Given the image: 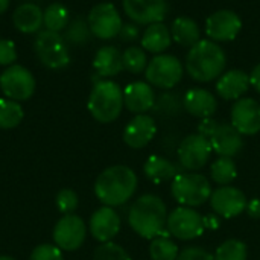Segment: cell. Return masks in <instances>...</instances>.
Wrapping results in <instances>:
<instances>
[{
    "label": "cell",
    "instance_id": "42",
    "mask_svg": "<svg viewBox=\"0 0 260 260\" xmlns=\"http://www.w3.org/2000/svg\"><path fill=\"white\" fill-rule=\"evenodd\" d=\"M250 82H251V85L260 93V64H257V66L253 69V72H251V75H250Z\"/></svg>",
    "mask_w": 260,
    "mask_h": 260
},
{
    "label": "cell",
    "instance_id": "22",
    "mask_svg": "<svg viewBox=\"0 0 260 260\" xmlns=\"http://www.w3.org/2000/svg\"><path fill=\"white\" fill-rule=\"evenodd\" d=\"M250 85V76L244 70H230L219 78L216 91L225 101H238L248 91Z\"/></svg>",
    "mask_w": 260,
    "mask_h": 260
},
{
    "label": "cell",
    "instance_id": "11",
    "mask_svg": "<svg viewBox=\"0 0 260 260\" xmlns=\"http://www.w3.org/2000/svg\"><path fill=\"white\" fill-rule=\"evenodd\" d=\"M87 236V227L85 222L70 213L64 215L53 227V241L58 248L62 251H76L82 247Z\"/></svg>",
    "mask_w": 260,
    "mask_h": 260
},
{
    "label": "cell",
    "instance_id": "33",
    "mask_svg": "<svg viewBox=\"0 0 260 260\" xmlns=\"http://www.w3.org/2000/svg\"><path fill=\"white\" fill-rule=\"evenodd\" d=\"M247 257H248L247 245L238 239H229L222 242L216 248V253L213 254L215 260H247Z\"/></svg>",
    "mask_w": 260,
    "mask_h": 260
},
{
    "label": "cell",
    "instance_id": "40",
    "mask_svg": "<svg viewBox=\"0 0 260 260\" xmlns=\"http://www.w3.org/2000/svg\"><path fill=\"white\" fill-rule=\"evenodd\" d=\"M119 37H120V40H123V41H133V40H136V38L139 37V29H137L136 24L126 23V24L122 26V29H120V32H119Z\"/></svg>",
    "mask_w": 260,
    "mask_h": 260
},
{
    "label": "cell",
    "instance_id": "16",
    "mask_svg": "<svg viewBox=\"0 0 260 260\" xmlns=\"http://www.w3.org/2000/svg\"><path fill=\"white\" fill-rule=\"evenodd\" d=\"M242 29V20L230 9L213 12L206 21V32L215 41H232Z\"/></svg>",
    "mask_w": 260,
    "mask_h": 260
},
{
    "label": "cell",
    "instance_id": "9",
    "mask_svg": "<svg viewBox=\"0 0 260 260\" xmlns=\"http://www.w3.org/2000/svg\"><path fill=\"white\" fill-rule=\"evenodd\" d=\"M166 229L169 235L181 241H192L203 235L204 218L192 207H178L168 215Z\"/></svg>",
    "mask_w": 260,
    "mask_h": 260
},
{
    "label": "cell",
    "instance_id": "28",
    "mask_svg": "<svg viewBox=\"0 0 260 260\" xmlns=\"http://www.w3.org/2000/svg\"><path fill=\"white\" fill-rule=\"evenodd\" d=\"M70 12L62 3H50L43 11V26L52 32H62L70 23Z\"/></svg>",
    "mask_w": 260,
    "mask_h": 260
},
{
    "label": "cell",
    "instance_id": "19",
    "mask_svg": "<svg viewBox=\"0 0 260 260\" xmlns=\"http://www.w3.org/2000/svg\"><path fill=\"white\" fill-rule=\"evenodd\" d=\"M155 133V120L148 114H137L125 126L123 142L133 149H142L154 139Z\"/></svg>",
    "mask_w": 260,
    "mask_h": 260
},
{
    "label": "cell",
    "instance_id": "12",
    "mask_svg": "<svg viewBox=\"0 0 260 260\" xmlns=\"http://www.w3.org/2000/svg\"><path fill=\"white\" fill-rule=\"evenodd\" d=\"M210 142L201 134H190L178 146V161L187 171H198L209 163L212 155Z\"/></svg>",
    "mask_w": 260,
    "mask_h": 260
},
{
    "label": "cell",
    "instance_id": "44",
    "mask_svg": "<svg viewBox=\"0 0 260 260\" xmlns=\"http://www.w3.org/2000/svg\"><path fill=\"white\" fill-rule=\"evenodd\" d=\"M9 5H11V0H0V15L9 9Z\"/></svg>",
    "mask_w": 260,
    "mask_h": 260
},
{
    "label": "cell",
    "instance_id": "32",
    "mask_svg": "<svg viewBox=\"0 0 260 260\" xmlns=\"http://www.w3.org/2000/svg\"><path fill=\"white\" fill-rule=\"evenodd\" d=\"M62 37L67 41V44L79 46V44H85L90 40L91 30H90L87 20H84L82 17H76V18L70 20V23L64 29Z\"/></svg>",
    "mask_w": 260,
    "mask_h": 260
},
{
    "label": "cell",
    "instance_id": "4",
    "mask_svg": "<svg viewBox=\"0 0 260 260\" xmlns=\"http://www.w3.org/2000/svg\"><path fill=\"white\" fill-rule=\"evenodd\" d=\"M123 90L110 79L98 81L88 96V111L94 120L101 123L114 122L123 108Z\"/></svg>",
    "mask_w": 260,
    "mask_h": 260
},
{
    "label": "cell",
    "instance_id": "8",
    "mask_svg": "<svg viewBox=\"0 0 260 260\" xmlns=\"http://www.w3.org/2000/svg\"><path fill=\"white\" fill-rule=\"evenodd\" d=\"M146 79L151 85L169 90L175 87L183 78V64L177 56L158 55L151 59L145 70Z\"/></svg>",
    "mask_w": 260,
    "mask_h": 260
},
{
    "label": "cell",
    "instance_id": "17",
    "mask_svg": "<svg viewBox=\"0 0 260 260\" xmlns=\"http://www.w3.org/2000/svg\"><path fill=\"white\" fill-rule=\"evenodd\" d=\"M212 149L219 157H235L244 149L242 134L232 123H216L207 136Z\"/></svg>",
    "mask_w": 260,
    "mask_h": 260
},
{
    "label": "cell",
    "instance_id": "39",
    "mask_svg": "<svg viewBox=\"0 0 260 260\" xmlns=\"http://www.w3.org/2000/svg\"><path fill=\"white\" fill-rule=\"evenodd\" d=\"M177 260H215L213 256L204 250V248H200V247H189V248H184L180 254Z\"/></svg>",
    "mask_w": 260,
    "mask_h": 260
},
{
    "label": "cell",
    "instance_id": "37",
    "mask_svg": "<svg viewBox=\"0 0 260 260\" xmlns=\"http://www.w3.org/2000/svg\"><path fill=\"white\" fill-rule=\"evenodd\" d=\"M29 260H64L62 250L52 244H41L34 248Z\"/></svg>",
    "mask_w": 260,
    "mask_h": 260
},
{
    "label": "cell",
    "instance_id": "3",
    "mask_svg": "<svg viewBox=\"0 0 260 260\" xmlns=\"http://www.w3.org/2000/svg\"><path fill=\"white\" fill-rule=\"evenodd\" d=\"M225 62L224 50L210 40H200L186 56L187 73L200 82H210L221 76Z\"/></svg>",
    "mask_w": 260,
    "mask_h": 260
},
{
    "label": "cell",
    "instance_id": "41",
    "mask_svg": "<svg viewBox=\"0 0 260 260\" xmlns=\"http://www.w3.org/2000/svg\"><path fill=\"white\" fill-rule=\"evenodd\" d=\"M248 216L254 218V219H260V200L259 198H253L248 201L247 204V210Z\"/></svg>",
    "mask_w": 260,
    "mask_h": 260
},
{
    "label": "cell",
    "instance_id": "18",
    "mask_svg": "<svg viewBox=\"0 0 260 260\" xmlns=\"http://www.w3.org/2000/svg\"><path fill=\"white\" fill-rule=\"evenodd\" d=\"M120 232V216L113 207L104 206L90 218V233L101 244L111 242Z\"/></svg>",
    "mask_w": 260,
    "mask_h": 260
},
{
    "label": "cell",
    "instance_id": "1",
    "mask_svg": "<svg viewBox=\"0 0 260 260\" xmlns=\"http://www.w3.org/2000/svg\"><path fill=\"white\" fill-rule=\"evenodd\" d=\"M136 172L123 165H114L102 171L94 183L98 200L108 207H117L128 203L137 190Z\"/></svg>",
    "mask_w": 260,
    "mask_h": 260
},
{
    "label": "cell",
    "instance_id": "36",
    "mask_svg": "<svg viewBox=\"0 0 260 260\" xmlns=\"http://www.w3.org/2000/svg\"><path fill=\"white\" fill-rule=\"evenodd\" d=\"M78 203H79V198L76 195L75 190L72 189H62L56 193V198H55V204L58 207V210L64 215H70L76 210L78 207Z\"/></svg>",
    "mask_w": 260,
    "mask_h": 260
},
{
    "label": "cell",
    "instance_id": "21",
    "mask_svg": "<svg viewBox=\"0 0 260 260\" xmlns=\"http://www.w3.org/2000/svg\"><path fill=\"white\" fill-rule=\"evenodd\" d=\"M12 24L21 34H38L43 26V9L37 3L24 2L12 12Z\"/></svg>",
    "mask_w": 260,
    "mask_h": 260
},
{
    "label": "cell",
    "instance_id": "38",
    "mask_svg": "<svg viewBox=\"0 0 260 260\" xmlns=\"http://www.w3.org/2000/svg\"><path fill=\"white\" fill-rule=\"evenodd\" d=\"M17 61V47L12 40H0V66H12Z\"/></svg>",
    "mask_w": 260,
    "mask_h": 260
},
{
    "label": "cell",
    "instance_id": "6",
    "mask_svg": "<svg viewBox=\"0 0 260 260\" xmlns=\"http://www.w3.org/2000/svg\"><path fill=\"white\" fill-rule=\"evenodd\" d=\"M34 52L44 67L58 70L70 64L69 44L59 32L40 30L34 41Z\"/></svg>",
    "mask_w": 260,
    "mask_h": 260
},
{
    "label": "cell",
    "instance_id": "7",
    "mask_svg": "<svg viewBox=\"0 0 260 260\" xmlns=\"http://www.w3.org/2000/svg\"><path fill=\"white\" fill-rule=\"evenodd\" d=\"M35 76L29 69L20 64L6 67L0 75V90L8 99L17 102L27 101L35 93Z\"/></svg>",
    "mask_w": 260,
    "mask_h": 260
},
{
    "label": "cell",
    "instance_id": "31",
    "mask_svg": "<svg viewBox=\"0 0 260 260\" xmlns=\"http://www.w3.org/2000/svg\"><path fill=\"white\" fill-rule=\"evenodd\" d=\"M168 233L163 232L160 236H157L151 241L149 256L152 260H177V257H178V254H180L178 247L168 236Z\"/></svg>",
    "mask_w": 260,
    "mask_h": 260
},
{
    "label": "cell",
    "instance_id": "25",
    "mask_svg": "<svg viewBox=\"0 0 260 260\" xmlns=\"http://www.w3.org/2000/svg\"><path fill=\"white\" fill-rule=\"evenodd\" d=\"M143 172H145L146 178L155 184L171 181L178 175L177 166L171 160H168L161 155L148 157V160L143 166Z\"/></svg>",
    "mask_w": 260,
    "mask_h": 260
},
{
    "label": "cell",
    "instance_id": "5",
    "mask_svg": "<svg viewBox=\"0 0 260 260\" xmlns=\"http://www.w3.org/2000/svg\"><path fill=\"white\" fill-rule=\"evenodd\" d=\"M171 192L178 204L193 209L210 200L212 186L204 175L197 172H184L178 174L172 180Z\"/></svg>",
    "mask_w": 260,
    "mask_h": 260
},
{
    "label": "cell",
    "instance_id": "14",
    "mask_svg": "<svg viewBox=\"0 0 260 260\" xmlns=\"http://www.w3.org/2000/svg\"><path fill=\"white\" fill-rule=\"evenodd\" d=\"M128 18L137 24L160 23L168 14L166 0H122Z\"/></svg>",
    "mask_w": 260,
    "mask_h": 260
},
{
    "label": "cell",
    "instance_id": "43",
    "mask_svg": "<svg viewBox=\"0 0 260 260\" xmlns=\"http://www.w3.org/2000/svg\"><path fill=\"white\" fill-rule=\"evenodd\" d=\"M204 218V216H203ZM219 225V221L215 218V216H206L204 218V227H209V229H218Z\"/></svg>",
    "mask_w": 260,
    "mask_h": 260
},
{
    "label": "cell",
    "instance_id": "27",
    "mask_svg": "<svg viewBox=\"0 0 260 260\" xmlns=\"http://www.w3.org/2000/svg\"><path fill=\"white\" fill-rule=\"evenodd\" d=\"M171 35L178 44H181L184 47H192L200 41L201 34H200V27L193 18L178 17L172 21Z\"/></svg>",
    "mask_w": 260,
    "mask_h": 260
},
{
    "label": "cell",
    "instance_id": "30",
    "mask_svg": "<svg viewBox=\"0 0 260 260\" xmlns=\"http://www.w3.org/2000/svg\"><path fill=\"white\" fill-rule=\"evenodd\" d=\"M212 180L219 186H230L238 177V168L232 157H219L210 168Z\"/></svg>",
    "mask_w": 260,
    "mask_h": 260
},
{
    "label": "cell",
    "instance_id": "46",
    "mask_svg": "<svg viewBox=\"0 0 260 260\" xmlns=\"http://www.w3.org/2000/svg\"><path fill=\"white\" fill-rule=\"evenodd\" d=\"M27 2H30V3H35V0H27Z\"/></svg>",
    "mask_w": 260,
    "mask_h": 260
},
{
    "label": "cell",
    "instance_id": "24",
    "mask_svg": "<svg viewBox=\"0 0 260 260\" xmlns=\"http://www.w3.org/2000/svg\"><path fill=\"white\" fill-rule=\"evenodd\" d=\"M93 67L96 73L102 78H111L123 70L122 53L114 46H102L93 59Z\"/></svg>",
    "mask_w": 260,
    "mask_h": 260
},
{
    "label": "cell",
    "instance_id": "35",
    "mask_svg": "<svg viewBox=\"0 0 260 260\" xmlns=\"http://www.w3.org/2000/svg\"><path fill=\"white\" fill-rule=\"evenodd\" d=\"M93 260H131V257L120 245L114 242H105L94 250Z\"/></svg>",
    "mask_w": 260,
    "mask_h": 260
},
{
    "label": "cell",
    "instance_id": "45",
    "mask_svg": "<svg viewBox=\"0 0 260 260\" xmlns=\"http://www.w3.org/2000/svg\"><path fill=\"white\" fill-rule=\"evenodd\" d=\"M0 260H15L14 257H11V256H0Z\"/></svg>",
    "mask_w": 260,
    "mask_h": 260
},
{
    "label": "cell",
    "instance_id": "10",
    "mask_svg": "<svg viewBox=\"0 0 260 260\" xmlns=\"http://www.w3.org/2000/svg\"><path fill=\"white\" fill-rule=\"evenodd\" d=\"M87 23L90 26L91 35L101 40H111L119 35L123 21L113 3H98L91 8Z\"/></svg>",
    "mask_w": 260,
    "mask_h": 260
},
{
    "label": "cell",
    "instance_id": "15",
    "mask_svg": "<svg viewBox=\"0 0 260 260\" xmlns=\"http://www.w3.org/2000/svg\"><path fill=\"white\" fill-rule=\"evenodd\" d=\"M232 125L242 136H254L260 131V104L253 98H241L232 108Z\"/></svg>",
    "mask_w": 260,
    "mask_h": 260
},
{
    "label": "cell",
    "instance_id": "13",
    "mask_svg": "<svg viewBox=\"0 0 260 260\" xmlns=\"http://www.w3.org/2000/svg\"><path fill=\"white\" fill-rule=\"evenodd\" d=\"M210 206L213 212L225 219L236 218L247 210L248 200L245 193L233 186H221L212 192Z\"/></svg>",
    "mask_w": 260,
    "mask_h": 260
},
{
    "label": "cell",
    "instance_id": "29",
    "mask_svg": "<svg viewBox=\"0 0 260 260\" xmlns=\"http://www.w3.org/2000/svg\"><path fill=\"white\" fill-rule=\"evenodd\" d=\"M24 117L23 107L20 102L0 98V129H12L21 123Z\"/></svg>",
    "mask_w": 260,
    "mask_h": 260
},
{
    "label": "cell",
    "instance_id": "2",
    "mask_svg": "<svg viewBox=\"0 0 260 260\" xmlns=\"http://www.w3.org/2000/svg\"><path fill=\"white\" fill-rule=\"evenodd\" d=\"M168 222L166 206L157 195H142L134 201L128 213V224L143 239L152 241L160 236Z\"/></svg>",
    "mask_w": 260,
    "mask_h": 260
},
{
    "label": "cell",
    "instance_id": "34",
    "mask_svg": "<svg viewBox=\"0 0 260 260\" xmlns=\"http://www.w3.org/2000/svg\"><path fill=\"white\" fill-rule=\"evenodd\" d=\"M122 59H123V69H126L128 72H131L134 75L142 73L148 67L146 53L142 47H137V46L128 47L122 53Z\"/></svg>",
    "mask_w": 260,
    "mask_h": 260
},
{
    "label": "cell",
    "instance_id": "26",
    "mask_svg": "<svg viewBox=\"0 0 260 260\" xmlns=\"http://www.w3.org/2000/svg\"><path fill=\"white\" fill-rule=\"evenodd\" d=\"M171 43H172L171 30L161 21L149 24L145 34L142 35V47L151 53L165 52L166 49H169Z\"/></svg>",
    "mask_w": 260,
    "mask_h": 260
},
{
    "label": "cell",
    "instance_id": "20",
    "mask_svg": "<svg viewBox=\"0 0 260 260\" xmlns=\"http://www.w3.org/2000/svg\"><path fill=\"white\" fill-rule=\"evenodd\" d=\"M155 94L151 84L143 81H136L126 85L123 90V104L125 107L136 114H145L154 107Z\"/></svg>",
    "mask_w": 260,
    "mask_h": 260
},
{
    "label": "cell",
    "instance_id": "23",
    "mask_svg": "<svg viewBox=\"0 0 260 260\" xmlns=\"http://www.w3.org/2000/svg\"><path fill=\"white\" fill-rule=\"evenodd\" d=\"M184 108L189 114L206 119L212 117L218 108L216 98L204 88H192L184 94Z\"/></svg>",
    "mask_w": 260,
    "mask_h": 260
}]
</instances>
